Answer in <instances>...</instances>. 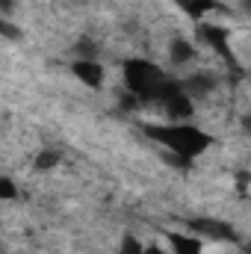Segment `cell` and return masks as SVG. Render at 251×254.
<instances>
[{
  "instance_id": "obj_1",
  "label": "cell",
  "mask_w": 251,
  "mask_h": 254,
  "mask_svg": "<svg viewBox=\"0 0 251 254\" xmlns=\"http://www.w3.org/2000/svg\"><path fill=\"white\" fill-rule=\"evenodd\" d=\"M157 139L169 151H175L181 157H195V154L207 151V145H210V136L201 127H192V125H172L163 133H157Z\"/></svg>"
},
{
  "instance_id": "obj_2",
  "label": "cell",
  "mask_w": 251,
  "mask_h": 254,
  "mask_svg": "<svg viewBox=\"0 0 251 254\" xmlns=\"http://www.w3.org/2000/svg\"><path fill=\"white\" fill-rule=\"evenodd\" d=\"M71 74L83 86H89V89H101L104 80H107V68L98 63V60H74L71 63Z\"/></svg>"
},
{
  "instance_id": "obj_3",
  "label": "cell",
  "mask_w": 251,
  "mask_h": 254,
  "mask_svg": "<svg viewBox=\"0 0 251 254\" xmlns=\"http://www.w3.org/2000/svg\"><path fill=\"white\" fill-rule=\"evenodd\" d=\"M166 57H169V63L175 68H187V65H192L198 60V48H195V42H189L187 36H175V39H169Z\"/></svg>"
},
{
  "instance_id": "obj_4",
  "label": "cell",
  "mask_w": 251,
  "mask_h": 254,
  "mask_svg": "<svg viewBox=\"0 0 251 254\" xmlns=\"http://www.w3.org/2000/svg\"><path fill=\"white\" fill-rule=\"evenodd\" d=\"M166 249H169V254H204V240L201 237H195V234H169L166 237Z\"/></svg>"
},
{
  "instance_id": "obj_5",
  "label": "cell",
  "mask_w": 251,
  "mask_h": 254,
  "mask_svg": "<svg viewBox=\"0 0 251 254\" xmlns=\"http://www.w3.org/2000/svg\"><path fill=\"white\" fill-rule=\"evenodd\" d=\"M57 166H60V154L57 151H36V160H33L36 172H54Z\"/></svg>"
},
{
  "instance_id": "obj_6",
  "label": "cell",
  "mask_w": 251,
  "mask_h": 254,
  "mask_svg": "<svg viewBox=\"0 0 251 254\" xmlns=\"http://www.w3.org/2000/svg\"><path fill=\"white\" fill-rule=\"evenodd\" d=\"M145 243L139 240V237H133V234H125L122 240H119V249H116V254H145Z\"/></svg>"
},
{
  "instance_id": "obj_7",
  "label": "cell",
  "mask_w": 251,
  "mask_h": 254,
  "mask_svg": "<svg viewBox=\"0 0 251 254\" xmlns=\"http://www.w3.org/2000/svg\"><path fill=\"white\" fill-rule=\"evenodd\" d=\"M0 198H3V201H15V198H18V187H15V181H12L9 175L0 178Z\"/></svg>"
},
{
  "instance_id": "obj_8",
  "label": "cell",
  "mask_w": 251,
  "mask_h": 254,
  "mask_svg": "<svg viewBox=\"0 0 251 254\" xmlns=\"http://www.w3.org/2000/svg\"><path fill=\"white\" fill-rule=\"evenodd\" d=\"M0 33H3V39L6 42H15V39H21V30L9 21V18H0Z\"/></svg>"
},
{
  "instance_id": "obj_9",
  "label": "cell",
  "mask_w": 251,
  "mask_h": 254,
  "mask_svg": "<svg viewBox=\"0 0 251 254\" xmlns=\"http://www.w3.org/2000/svg\"><path fill=\"white\" fill-rule=\"evenodd\" d=\"M240 133H243L246 139H251V110L240 116Z\"/></svg>"
},
{
  "instance_id": "obj_10",
  "label": "cell",
  "mask_w": 251,
  "mask_h": 254,
  "mask_svg": "<svg viewBox=\"0 0 251 254\" xmlns=\"http://www.w3.org/2000/svg\"><path fill=\"white\" fill-rule=\"evenodd\" d=\"M0 15L12 21V15H15V0H0Z\"/></svg>"
},
{
  "instance_id": "obj_11",
  "label": "cell",
  "mask_w": 251,
  "mask_h": 254,
  "mask_svg": "<svg viewBox=\"0 0 251 254\" xmlns=\"http://www.w3.org/2000/svg\"><path fill=\"white\" fill-rule=\"evenodd\" d=\"M145 254H169V249H163V246H148Z\"/></svg>"
},
{
  "instance_id": "obj_12",
  "label": "cell",
  "mask_w": 251,
  "mask_h": 254,
  "mask_svg": "<svg viewBox=\"0 0 251 254\" xmlns=\"http://www.w3.org/2000/svg\"><path fill=\"white\" fill-rule=\"evenodd\" d=\"M240 9H243V12L251 18V0H240Z\"/></svg>"
},
{
  "instance_id": "obj_13",
  "label": "cell",
  "mask_w": 251,
  "mask_h": 254,
  "mask_svg": "<svg viewBox=\"0 0 251 254\" xmlns=\"http://www.w3.org/2000/svg\"><path fill=\"white\" fill-rule=\"evenodd\" d=\"M246 252H249V254H251V243H249V249H246Z\"/></svg>"
}]
</instances>
